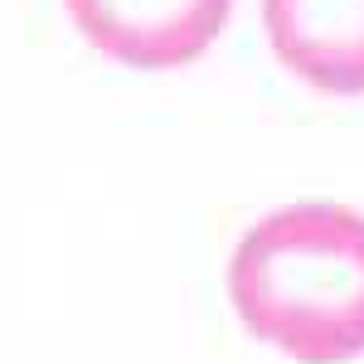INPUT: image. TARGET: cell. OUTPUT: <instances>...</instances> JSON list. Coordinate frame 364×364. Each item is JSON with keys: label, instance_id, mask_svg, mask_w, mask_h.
Returning <instances> with one entry per match:
<instances>
[{"label": "cell", "instance_id": "obj_1", "mask_svg": "<svg viewBox=\"0 0 364 364\" xmlns=\"http://www.w3.org/2000/svg\"><path fill=\"white\" fill-rule=\"evenodd\" d=\"M228 301L291 364L364 355V214L296 199L262 214L228 252Z\"/></svg>", "mask_w": 364, "mask_h": 364}, {"label": "cell", "instance_id": "obj_2", "mask_svg": "<svg viewBox=\"0 0 364 364\" xmlns=\"http://www.w3.org/2000/svg\"><path fill=\"white\" fill-rule=\"evenodd\" d=\"M87 44L127 68H185L219 29L233 0H63Z\"/></svg>", "mask_w": 364, "mask_h": 364}, {"label": "cell", "instance_id": "obj_3", "mask_svg": "<svg viewBox=\"0 0 364 364\" xmlns=\"http://www.w3.org/2000/svg\"><path fill=\"white\" fill-rule=\"evenodd\" d=\"M272 54L316 92H364V0H262Z\"/></svg>", "mask_w": 364, "mask_h": 364}]
</instances>
